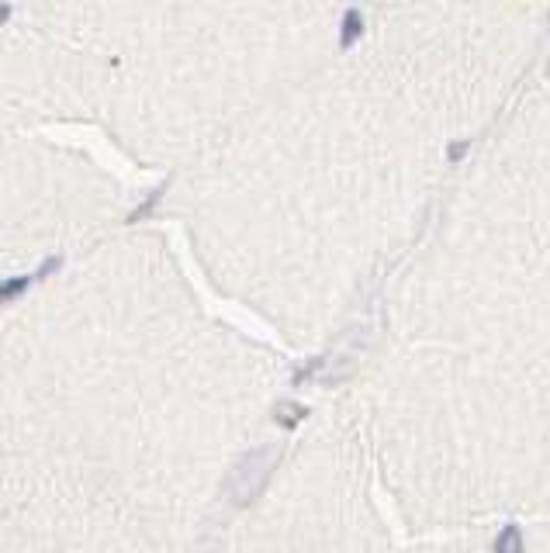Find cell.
Wrapping results in <instances>:
<instances>
[{"label": "cell", "instance_id": "6da1fadb", "mask_svg": "<svg viewBox=\"0 0 550 553\" xmlns=\"http://www.w3.org/2000/svg\"><path fill=\"white\" fill-rule=\"evenodd\" d=\"M360 35H364V14H360L357 7H350V11L343 14V35H340V49H353Z\"/></svg>", "mask_w": 550, "mask_h": 553}, {"label": "cell", "instance_id": "7a4b0ae2", "mask_svg": "<svg viewBox=\"0 0 550 553\" xmlns=\"http://www.w3.org/2000/svg\"><path fill=\"white\" fill-rule=\"evenodd\" d=\"M495 553H523V532H519V526H505L498 532Z\"/></svg>", "mask_w": 550, "mask_h": 553}, {"label": "cell", "instance_id": "3957f363", "mask_svg": "<svg viewBox=\"0 0 550 553\" xmlns=\"http://www.w3.org/2000/svg\"><path fill=\"white\" fill-rule=\"evenodd\" d=\"M28 284H31V277H11V280H0V305L11 301V297H18V294H25Z\"/></svg>", "mask_w": 550, "mask_h": 553}, {"label": "cell", "instance_id": "277c9868", "mask_svg": "<svg viewBox=\"0 0 550 553\" xmlns=\"http://www.w3.org/2000/svg\"><path fill=\"white\" fill-rule=\"evenodd\" d=\"M274 419L281 422L284 429H294L298 422L305 419V408H298V405H284V408H277V415H274Z\"/></svg>", "mask_w": 550, "mask_h": 553}, {"label": "cell", "instance_id": "5b68a950", "mask_svg": "<svg viewBox=\"0 0 550 553\" xmlns=\"http://www.w3.org/2000/svg\"><path fill=\"white\" fill-rule=\"evenodd\" d=\"M59 266H63V260H59V256H53V260H45V263H42V270H38V277H49V273H55Z\"/></svg>", "mask_w": 550, "mask_h": 553}, {"label": "cell", "instance_id": "8992f818", "mask_svg": "<svg viewBox=\"0 0 550 553\" xmlns=\"http://www.w3.org/2000/svg\"><path fill=\"white\" fill-rule=\"evenodd\" d=\"M471 149V142H457V146H450V159L457 163V159H464V153Z\"/></svg>", "mask_w": 550, "mask_h": 553}, {"label": "cell", "instance_id": "52a82bcc", "mask_svg": "<svg viewBox=\"0 0 550 553\" xmlns=\"http://www.w3.org/2000/svg\"><path fill=\"white\" fill-rule=\"evenodd\" d=\"M7 18H11V4H0V25H4Z\"/></svg>", "mask_w": 550, "mask_h": 553}]
</instances>
